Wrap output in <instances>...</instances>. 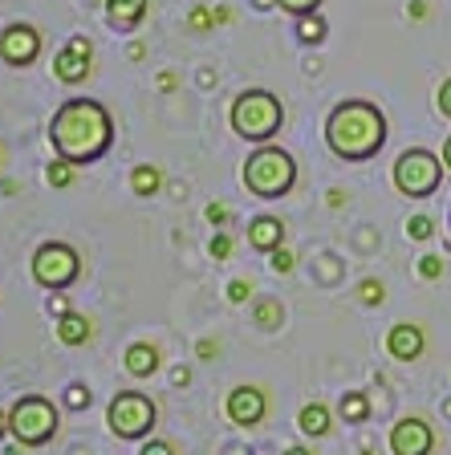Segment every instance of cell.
Returning <instances> with one entry per match:
<instances>
[{"instance_id": "15", "label": "cell", "mask_w": 451, "mask_h": 455, "mask_svg": "<svg viewBox=\"0 0 451 455\" xmlns=\"http://www.w3.org/2000/svg\"><path fill=\"white\" fill-rule=\"evenodd\" d=\"M123 366H126V374H131V379H150V374L159 370V350H155L150 341H134L131 350H126Z\"/></svg>"}, {"instance_id": "25", "label": "cell", "mask_w": 451, "mask_h": 455, "mask_svg": "<svg viewBox=\"0 0 451 455\" xmlns=\"http://www.w3.org/2000/svg\"><path fill=\"white\" fill-rule=\"evenodd\" d=\"M419 276H423V281H439L443 276V256H435V252L419 256Z\"/></svg>"}, {"instance_id": "38", "label": "cell", "mask_w": 451, "mask_h": 455, "mask_svg": "<svg viewBox=\"0 0 451 455\" xmlns=\"http://www.w3.org/2000/svg\"><path fill=\"white\" fill-rule=\"evenodd\" d=\"M171 382H175V387H188V382H191V370H183V366H179L175 374H171Z\"/></svg>"}, {"instance_id": "41", "label": "cell", "mask_w": 451, "mask_h": 455, "mask_svg": "<svg viewBox=\"0 0 451 455\" xmlns=\"http://www.w3.org/2000/svg\"><path fill=\"white\" fill-rule=\"evenodd\" d=\"M443 163H447V171H451V134H447V142H443Z\"/></svg>"}, {"instance_id": "40", "label": "cell", "mask_w": 451, "mask_h": 455, "mask_svg": "<svg viewBox=\"0 0 451 455\" xmlns=\"http://www.w3.org/2000/svg\"><path fill=\"white\" fill-rule=\"evenodd\" d=\"M159 90H175V77H171V74H159Z\"/></svg>"}, {"instance_id": "33", "label": "cell", "mask_w": 451, "mask_h": 455, "mask_svg": "<svg viewBox=\"0 0 451 455\" xmlns=\"http://www.w3.org/2000/svg\"><path fill=\"white\" fill-rule=\"evenodd\" d=\"M139 455H175V447H171L167 439H150V443H142Z\"/></svg>"}, {"instance_id": "11", "label": "cell", "mask_w": 451, "mask_h": 455, "mask_svg": "<svg viewBox=\"0 0 451 455\" xmlns=\"http://www.w3.org/2000/svg\"><path fill=\"white\" fill-rule=\"evenodd\" d=\"M224 411H228V419H232L236 427H261L264 423V411H269V398H264V390L261 387H236L232 395H228V403H224Z\"/></svg>"}, {"instance_id": "31", "label": "cell", "mask_w": 451, "mask_h": 455, "mask_svg": "<svg viewBox=\"0 0 451 455\" xmlns=\"http://www.w3.org/2000/svg\"><path fill=\"white\" fill-rule=\"evenodd\" d=\"M207 252L216 256V260H228V256H232V236H224V232H220V236H212Z\"/></svg>"}, {"instance_id": "6", "label": "cell", "mask_w": 451, "mask_h": 455, "mask_svg": "<svg viewBox=\"0 0 451 455\" xmlns=\"http://www.w3.org/2000/svg\"><path fill=\"white\" fill-rule=\"evenodd\" d=\"M106 423L118 439H147L150 427L159 423V407L139 390H118L106 407Z\"/></svg>"}, {"instance_id": "4", "label": "cell", "mask_w": 451, "mask_h": 455, "mask_svg": "<svg viewBox=\"0 0 451 455\" xmlns=\"http://www.w3.org/2000/svg\"><path fill=\"white\" fill-rule=\"evenodd\" d=\"M228 123H232V131L240 134V139L269 142L285 123V106H281V98L269 94V90H245V94L232 102V110H228Z\"/></svg>"}, {"instance_id": "22", "label": "cell", "mask_w": 451, "mask_h": 455, "mask_svg": "<svg viewBox=\"0 0 451 455\" xmlns=\"http://www.w3.org/2000/svg\"><path fill=\"white\" fill-rule=\"evenodd\" d=\"M370 415V403H366V395H346L342 398V419H346V423H362V419Z\"/></svg>"}, {"instance_id": "23", "label": "cell", "mask_w": 451, "mask_h": 455, "mask_svg": "<svg viewBox=\"0 0 451 455\" xmlns=\"http://www.w3.org/2000/svg\"><path fill=\"white\" fill-rule=\"evenodd\" d=\"M49 183H53V188H69V183H74V163H66V159H53L49 163Z\"/></svg>"}, {"instance_id": "16", "label": "cell", "mask_w": 451, "mask_h": 455, "mask_svg": "<svg viewBox=\"0 0 451 455\" xmlns=\"http://www.w3.org/2000/svg\"><path fill=\"white\" fill-rule=\"evenodd\" d=\"M147 17V0H106V20L114 28H134Z\"/></svg>"}, {"instance_id": "37", "label": "cell", "mask_w": 451, "mask_h": 455, "mask_svg": "<svg viewBox=\"0 0 451 455\" xmlns=\"http://www.w3.org/2000/svg\"><path fill=\"white\" fill-rule=\"evenodd\" d=\"M220 350V346H216V341H212V338H204V341H199V358H204V362H212V354H216Z\"/></svg>"}, {"instance_id": "17", "label": "cell", "mask_w": 451, "mask_h": 455, "mask_svg": "<svg viewBox=\"0 0 451 455\" xmlns=\"http://www.w3.org/2000/svg\"><path fill=\"white\" fill-rule=\"evenodd\" d=\"M90 333H94V325H90V317H82V313L57 317V338H61V346H85Z\"/></svg>"}, {"instance_id": "42", "label": "cell", "mask_w": 451, "mask_h": 455, "mask_svg": "<svg viewBox=\"0 0 451 455\" xmlns=\"http://www.w3.org/2000/svg\"><path fill=\"white\" fill-rule=\"evenodd\" d=\"M285 455H313V451H310V447H301V443H297V447H289Z\"/></svg>"}, {"instance_id": "9", "label": "cell", "mask_w": 451, "mask_h": 455, "mask_svg": "<svg viewBox=\"0 0 451 455\" xmlns=\"http://www.w3.org/2000/svg\"><path fill=\"white\" fill-rule=\"evenodd\" d=\"M41 53V33L33 25H25V20H17V25H9L4 33H0V57H4V66H33Z\"/></svg>"}, {"instance_id": "34", "label": "cell", "mask_w": 451, "mask_h": 455, "mask_svg": "<svg viewBox=\"0 0 451 455\" xmlns=\"http://www.w3.org/2000/svg\"><path fill=\"white\" fill-rule=\"evenodd\" d=\"M204 216L207 220H212V224H228V208H224V204H207V212H204Z\"/></svg>"}, {"instance_id": "30", "label": "cell", "mask_w": 451, "mask_h": 455, "mask_svg": "<svg viewBox=\"0 0 451 455\" xmlns=\"http://www.w3.org/2000/svg\"><path fill=\"white\" fill-rule=\"evenodd\" d=\"M269 265H273L277 268V273H289V268H293V252H289V248H273V252H269Z\"/></svg>"}, {"instance_id": "26", "label": "cell", "mask_w": 451, "mask_h": 455, "mask_svg": "<svg viewBox=\"0 0 451 455\" xmlns=\"http://www.w3.org/2000/svg\"><path fill=\"white\" fill-rule=\"evenodd\" d=\"M285 12H293V17H305V12H318L321 0H277Z\"/></svg>"}, {"instance_id": "32", "label": "cell", "mask_w": 451, "mask_h": 455, "mask_svg": "<svg viewBox=\"0 0 451 455\" xmlns=\"http://www.w3.org/2000/svg\"><path fill=\"white\" fill-rule=\"evenodd\" d=\"M248 297H253V284H248V281H232V284H228V301H232V305H245Z\"/></svg>"}, {"instance_id": "10", "label": "cell", "mask_w": 451, "mask_h": 455, "mask_svg": "<svg viewBox=\"0 0 451 455\" xmlns=\"http://www.w3.org/2000/svg\"><path fill=\"white\" fill-rule=\"evenodd\" d=\"M435 431L419 415H407L391 427V451L395 455H431Z\"/></svg>"}, {"instance_id": "12", "label": "cell", "mask_w": 451, "mask_h": 455, "mask_svg": "<svg viewBox=\"0 0 451 455\" xmlns=\"http://www.w3.org/2000/svg\"><path fill=\"white\" fill-rule=\"evenodd\" d=\"M90 57H94V49H90V41L85 37H74L61 53L53 57V74L61 77L66 85H77L90 77Z\"/></svg>"}, {"instance_id": "8", "label": "cell", "mask_w": 451, "mask_h": 455, "mask_svg": "<svg viewBox=\"0 0 451 455\" xmlns=\"http://www.w3.org/2000/svg\"><path fill=\"white\" fill-rule=\"evenodd\" d=\"M439 180H443V163L431 151H423V147H411V151H403L395 159V188L403 196L427 199V196H435Z\"/></svg>"}, {"instance_id": "13", "label": "cell", "mask_w": 451, "mask_h": 455, "mask_svg": "<svg viewBox=\"0 0 451 455\" xmlns=\"http://www.w3.org/2000/svg\"><path fill=\"white\" fill-rule=\"evenodd\" d=\"M423 346H427L423 330H419V325H411V322L391 325V333H386V350H391V358H399V362L423 358Z\"/></svg>"}, {"instance_id": "5", "label": "cell", "mask_w": 451, "mask_h": 455, "mask_svg": "<svg viewBox=\"0 0 451 455\" xmlns=\"http://www.w3.org/2000/svg\"><path fill=\"white\" fill-rule=\"evenodd\" d=\"M9 427L12 435H17L20 447H41L57 435V427H61V415L49 398L41 395H20L17 403L9 407Z\"/></svg>"}, {"instance_id": "3", "label": "cell", "mask_w": 451, "mask_h": 455, "mask_svg": "<svg viewBox=\"0 0 451 455\" xmlns=\"http://www.w3.org/2000/svg\"><path fill=\"white\" fill-rule=\"evenodd\" d=\"M293 183H297V163H293L289 151L261 142V147L248 155V163H245V188L253 191V196L281 199V196H289V191H293Z\"/></svg>"}, {"instance_id": "39", "label": "cell", "mask_w": 451, "mask_h": 455, "mask_svg": "<svg viewBox=\"0 0 451 455\" xmlns=\"http://www.w3.org/2000/svg\"><path fill=\"white\" fill-rule=\"evenodd\" d=\"M9 431H12V427H9V411H0V439L9 435Z\"/></svg>"}, {"instance_id": "29", "label": "cell", "mask_w": 451, "mask_h": 455, "mask_svg": "<svg viewBox=\"0 0 451 455\" xmlns=\"http://www.w3.org/2000/svg\"><path fill=\"white\" fill-rule=\"evenodd\" d=\"M188 25L196 28V33H204V28H212V25H220L216 20V12H207V9H191V17H188Z\"/></svg>"}, {"instance_id": "14", "label": "cell", "mask_w": 451, "mask_h": 455, "mask_svg": "<svg viewBox=\"0 0 451 455\" xmlns=\"http://www.w3.org/2000/svg\"><path fill=\"white\" fill-rule=\"evenodd\" d=\"M248 244L256 248V252H273V248L285 244V224L277 216H256L253 224H248Z\"/></svg>"}, {"instance_id": "7", "label": "cell", "mask_w": 451, "mask_h": 455, "mask_svg": "<svg viewBox=\"0 0 451 455\" xmlns=\"http://www.w3.org/2000/svg\"><path fill=\"white\" fill-rule=\"evenodd\" d=\"M77 276H82V256L69 244H61V240H49V244H41L37 252H33V281H37L41 289H49V293L69 289Z\"/></svg>"}, {"instance_id": "18", "label": "cell", "mask_w": 451, "mask_h": 455, "mask_svg": "<svg viewBox=\"0 0 451 455\" xmlns=\"http://www.w3.org/2000/svg\"><path fill=\"white\" fill-rule=\"evenodd\" d=\"M297 427H301V435H313V439H321V435H329V407L326 403H305L301 407V415H297Z\"/></svg>"}, {"instance_id": "20", "label": "cell", "mask_w": 451, "mask_h": 455, "mask_svg": "<svg viewBox=\"0 0 451 455\" xmlns=\"http://www.w3.org/2000/svg\"><path fill=\"white\" fill-rule=\"evenodd\" d=\"M297 37L305 41V45H321L326 41V20L318 17V12H305V17H297Z\"/></svg>"}, {"instance_id": "2", "label": "cell", "mask_w": 451, "mask_h": 455, "mask_svg": "<svg viewBox=\"0 0 451 455\" xmlns=\"http://www.w3.org/2000/svg\"><path fill=\"white\" fill-rule=\"evenodd\" d=\"M326 142L329 151L346 163H366L383 151L386 142V114L374 102L362 98H346L329 110L326 118Z\"/></svg>"}, {"instance_id": "35", "label": "cell", "mask_w": 451, "mask_h": 455, "mask_svg": "<svg viewBox=\"0 0 451 455\" xmlns=\"http://www.w3.org/2000/svg\"><path fill=\"white\" fill-rule=\"evenodd\" d=\"M439 114L443 118H451V77L439 85Z\"/></svg>"}, {"instance_id": "24", "label": "cell", "mask_w": 451, "mask_h": 455, "mask_svg": "<svg viewBox=\"0 0 451 455\" xmlns=\"http://www.w3.org/2000/svg\"><path fill=\"white\" fill-rule=\"evenodd\" d=\"M358 297H362V305H383V301H386V289H383V281H374V276H366V281L358 284Z\"/></svg>"}, {"instance_id": "45", "label": "cell", "mask_w": 451, "mask_h": 455, "mask_svg": "<svg viewBox=\"0 0 451 455\" xmlns=\"http://www.w3.org/2000/svg\"><path fill=\"white\" fill-rule=\"evenodd\" d=\"M447 228H451V216H447Z\"/></svg>"}, {"instance_id": "43", "label": "cell", "mask_w": 451, "mask_h": 455, "mask_svg": "<svg viewBox=\"0 0 451 455\" xmlns=\"http://www.w3.org/2000/svg\"><path fill=\"white\" fill-rule=\"evenodd\" d=\"M443 411H447V415H451V398H447V403H443Z\"/></svg>"}, {"instance_id": "19", "label": "cell", "mask_w": 451, "mask_h": 455, "mask_svg": "<svg viewBox=\"0 0 451 455\" xmlns=\"http://www.w3.org/2000/svg\"><path fill=\"white\" fill-rule=\"evenodd\" d=\"M159 188H163L159 167H150V163H139V167L131 171V191H134V196H155Z\"/></svg>"}, {"instance_id": "21", "label": "cell", "mask_w": 451, "mask_h": 455, "mask_svg": "<svg viewBox=\"0 0 451 455\" xmlns=\"http://www.w3.org/2000/svg\"><path fill=\"white\" fill-rule=\"evenodd\" d=\"M281 301H256L253 305V322L261 325V330H277V325H281Z\"/></svg>"}, {"instance_id": "28", "label": "cell", "mask_w": 451, "mask_h": 455, "mask_svg": "<svg viewBox=\"0 0 451 455\" xmlns=\"http://www.w3.org/2000/svg\"><path fill=\"white\" fill-rule=\"evenodd\" d=\"M431 232H435V224L427 216H415L411 224H407V236H411V240H427Z\"/></svg>"}, {"instance_id": "27", "label": "cell", "mask_w": 451, "mask_h": 455, "mask_svg": "<svg viewBox=\"0 0 451 455\" xmlns=\"http://www.w3.org/2000/svg\"><path fill=\"white\" fill-rule=\"evenodd\" d=\"M66 407H74V411L90 407V390H85L82 382H74V387H66Z\"/></svg>"}, {"instance_id": "44", "label": "cell", "mask_w": 451, "mask_h": 455, "mask_svg": "<svg viewBox=\"0 0 451 455\" xmlns=\"http://www.w3.org/2000/svg\"><path fill=\"white\" fill-rule=\"evenodd\" d=\"M362 455H374V451H362Z\"/></svg>"}, {"instance_id": "36", "label": "cell", "mask_w": 451, "mask_h": 455, "mask_svg": "<svg viewBox=\"0 0 451 455\" xmlns=\"http://www.w3.org/2000/svg\"><path fill=\"white\" fill-rule=\"evenodd\" d=\"M49 313H57V317H66V313H69L66 293H53V297H49Z\"/></svg>"}, {"instance_id": "1", "label": "cell", "mask_w": 451, "mask_h": 455, "mask_svg": "<svg viewBox=\"0 0 451 455\" xmlns=\"http://www.w3.org/2000/svg\"><path fill=\"white\" fill-rule=\"evenodd\" d=\"M49 142H53L57 159L74 163V167L98 163L114 142V118L94 98H69L49 118Z\"/></svg>"}]
</instances>
